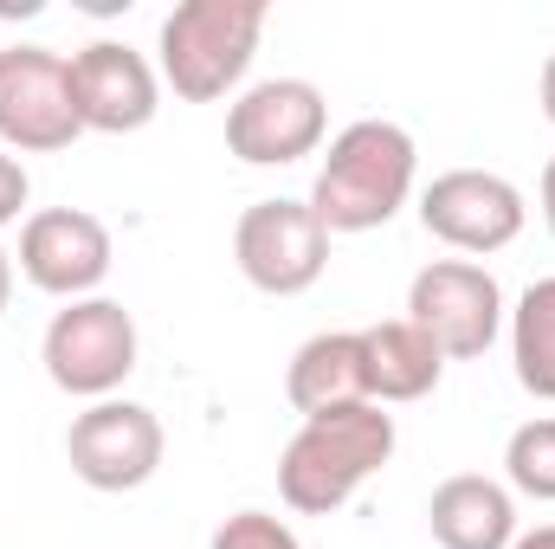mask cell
Masks as SVG:
<instances>
[{
    "mask_svg": "<svg viewBox=\"0 0 555 549\" xmlns=\"http://www.w3.org/2000/svg\"><path fill=\"white\" fill-rule=\"evenodd\" d=\"M426 531L439 549H511L517 544V498L485 472H452L426 498Z\"/></svg>",
    "mask_w": 555,
    "mask_h": 549,
    "instance_id": "obj_13",
    "label": "cell"
},
{
    "mask_svg": "<svg viewBox=\"0 0 555 549\" xmlns=\"http://www.w3.org/2000/svg\"><path fill=\"white\" fill-rule=\"evenodd\" d=\"M330 137V104L310 78H259L227 104V155L246 168H284L317 155Z\"/></svg>",
    "mask_w": 555,
    "mask_h": 549,
    "instance_id": "obj_7",
    "label": "cell"
},
{
    "mask_svg": "<svg viewBox=\"0 0 555 549\" xmlns=\"http://www.w3.org/2000/svg\"><path fill=\"white\" fill-rule=\"evenodd\" d=\"M537 104H543V117L555 124V52L543 59V78H537Z\"/></svg>",
    "mask_w": 555,
    "mask_h": 549,
    "instance_id": "obj_20",
    "label": "cell"
},
{
    "mask_svg": "<svg viewBox=\"0 0 555 549\" xmlns=\"http://www.w3.org/2000/svg\"><path fill=\"white\" fill-rule=\"evenodd\" d=\"M362 375H369V401L375 408H401V401H426L439 388L446 356L408 317H388V323L362 330Z\"/></svg>",
    "mask_w": 555,
    "mask_h": 549,
    "instance_id": "obj_14",
    "label": "cell"
},
{
    "mask_svg": "<svg viewBox=\"0 0 555 549\" xmlns=\"http://www.w3.org/2000/svg\"><path fill=\"white\" fill-rule=\"evenodd\" d=\"M537 194H543V220H550V233H555V155H550V168H543V188Z\"/></svg>",
    "mask_w": 555,
    "mask_h": 549,
    "instance_id": "obj_22",
    "label": "cell"
},
{
    "mask_svg": "<svg viewBox=\"0 0 555 549\" xmlns=\"http://www.w3.org/2000/svg\"><path fill=\"white\" fill-rule=\"evenodd\" d=\"M395 459V413L375 401L310 413L291 446L278 452V498L297 518H330L343 511L382 465Z\"/></svg>",
    "mask_w": 555,
    "mask_h": 549,
    "instance_id": "obj_1",
    "label": "cell"
},
{
    "mask_svg": "<svg viewBox=\"0 0 555 549\" xmlns=\"http://www.w3.org/2000/svg\"><path fill=\"white\" fill-rule=\"evenodd\" d=\"M7 304H13V253L0 246V317H7Z\"/></svg>",
    "mask_w": 555,
    "mask_h": 549,
    "instance_id": "obj_23",
    "label": "cell"
},
{
    "mask_svg": "<svg viewBox=\"0 0 555 549\" xmlns=\"http://www.w3.org/2000/svg\"><path fill=\"white\" fill-rule=\"evenodd\" d=\"M420 181V149L401 124L388 117H362L349 130L330 137V155L310 181V214L323 220V233H375L388 227Z\"/></svg>",
    "mask_w": 555,
    "mask_h": 549,
    "instance_id": "obj_2",
    "label": "cell"
},
{
    "mask_svg": "<svg viewBox=\"0 0 555 549\" xmlns=\"http://www.w3.org/2000/svg\"><path fill=\"white\" fill-rule=\"evenodd\" d=\"M72 104H78L85 130L137 137L162 111V72L130 39H91L85 52H72Z\"/></svg>",
    "mask_w": 555,
    "mask_h": 549,
    "instance_id": "obj_12",
    "label": "cell"
},
{
    "mask_svg": "<svg viewBox=\"0 0 555 549\" xmlns=\"http://www.w3.org/2000/svg\"><path fill=\"white\" fill-rule=\"evenodd\" d=\"M511 323V362H517V382L537 395V401H555V278H537L517 310L504 317Z\"/></svg>",
    "mask_w": 555,
    "mask_h": 549,
    "instance_id": "obj_16",
    "label": "cell"
},
{
    "mask_svg": "<svg viewBox=\"0 0 555 549\" xmlns=\"http://www.w3.org/2000/svg\"><path fill=\"white\" fill-rule=\"evenodd\" d=\"M511 549H555V524H537V531H517Z\"/></svg>",
    "mask_w": 555,
    "mask_h": 549,
    "instance_id": "obj_21",
    "label": "cell"
},
{
    "mask_svg": "<svg viewBox=\"0 0 555 549\" xmlns=\"http://www.w3.org/2000/svg\"><path fill=\"white\" fill-rule=\"evenodd\" d=\"M142 336L137 317L117 297H78L46 323L39 362L52 375V388L78 395V401H111L130 375H137Z\"/></svg>",
    "mask_w": 555,
    "mask_h": 549,
    "instance_id": "obj_4",
    "label": "cell"
},
{
    "mask_svg": "<svg viewBox=\"0 0 555 549\" xmlns=\"http://www.w3.org/2000/svg\"><path fill=\"white\" fill-rule=\"evenodd\" d=\"M207 549H304L297 544V531L272 518V511H233L220 531H214V544Z\"/></svg>",
    "mask_w": 555,
    "mask_h": 549,
    "instance_id": "obj_18",
    "label": "cell"
},
{
    "mask_svg": "<svg viewBox=\"0 0 555 549\" xmlns=\"http://www.w3.org/2000/svg\"><path fill=\"white\" fill-rule=\"evenodd\" d=\"M168 433L142 401H91L85 413H72L65 433V459L91 491H142L162 472Z\"/></svg>",
    "mask_w": 555,
    "mask_h": 549,
    "instance_id": "obj_10",
    "label": "cell"
},
{
    "mask_svg": "<svg viewBox=\"0 0 555 549\" xmlns=\"http://www.w3.org/2000/svg\"><path fill=\"white\" fill-rule=\"evenodd\" d=\"M504 485H511V498L555 505V413L524 420V426L504 439Z\"/></svg>",
    "mask_w": 555,
    "mask_h": 549,
    "instance_id": "obj_17",
    "label": "cell"
},
{
    "mask_svg": "<svg viewBox=\"0 0 555 549\" xmlns=\"http://www.w3.org/2000/svg\"><path fill=\"white\" fill-rule=\"evenodd\" d=\"M530 207H524V188L498 168H446L426 181L420 194V227L465 253V259H485V253H504L517 233H524Z\"/></svg>",
    "mask_w": 555,
    "mask_h": 549,
    "instance_id": "obj_8",
    "label": "cell"
},
{
    "mask_svg": "<svg viewBox=\"0 0 555 549\" xmlns=\"http://www.w3.org/2000/svg\"><path fill=\"white\" fill-rule=\"evenodd\" d=\"M233 259L253 291L266 297H297L330 266V233L310 214V201H253L233 227Z\"/></svg>",
    "mask_w": 555,
    "mask_h": 549,
    "instance_id": "obj_9",
    "label": "cell"
},
{
    "mask_svg": "<svg viewBox=\"0 0 555 549\" xmlns=\"http://www.w3.org/2000/svg\"><path fill=\"white\" fill-rule=\"evenodd\" d=\"M13 259H20V278H26L33 291L78 304V297H98V284L111 278L117 240H111V227H104L98 214H85V207H39V214H26Z\"/></svg>",
    "mask_w": 555,
    "mask_h": 549,
    "instance_id": "obj_11",
    "label": "cell"
},
{
    "mask_svg": "<svg viewBox=\"0 0 555 549\" xmlns=\"http://www.w3.org/2000/svg\"><path fill=\"white\" fill-rule=\"evenodd\" d=\"M78 137L72 59L52 46H0V142L20 155H59Z\"/></svg>",
    "mask_w": 555,
    "mask_h": 549,
    "instance_id": "obj_6",
    "label": "cell"
},
{
    "mask_svg": "<svg viewBox=\"0 0 555 549\" xmlns=\"http://www.w3.org/2000/svg\"><path fill=\"white\" fill-rule=\"evenodd\" d=\"M266 33V0H181L162 20V85L188 104H214L246 85L253 52Z\"/></svg>",
    "mask_w": 555,
    "mask_h": 549,
    "instance_id": "obj_3",
    "label": "cell"
},
{
    "mask_svg": "<svg viewBox=\"0 0 555 549\" xmlns=\"http://www.w3.org/2000/svg\"><path fill=\"white\" fill-rule=\"evenodd\" d=\"M26 201H33V175H26L20 155L0 149V227H13V220L26 214Z\"/></svg>",
    "mask_w": 555,
    "mask_h": 549,
    "instance_id": "obj_19",
    "label": "cell"
},
{
    "mask_svg": "<svg viewBox=\"0 0 555 549\" xmlns=\"http://www.w3.org/2000/svg\"><path fill=\"white\" fill-rule=\"evenodd\" d=\"M504 284L478 259H433L408 284V323L433 336L446 362H478L504 336Z\"/></svg>",
    "mask_w": 555,
    "mask_h": 549,
    "instance_id": "obj_5",
    "label": "cell"
},
{
    "mask_svg": "<svg viewBox=\"0 0 555 549\" xmlns=\"http://www.w3.org/2000/svg\"><path fill=\"white\" fill-rule=\"evenodd\" d=\"M284 395L291 408L323 413V408H349L369 401V375H362V330H323L310 343H297V356L284 362Z\"/></svg>",
    "mask_w": 555,
    "mask_h": 549,
    "instance_id": "obj_15",
    "label": "cell"
}]
</instances>
